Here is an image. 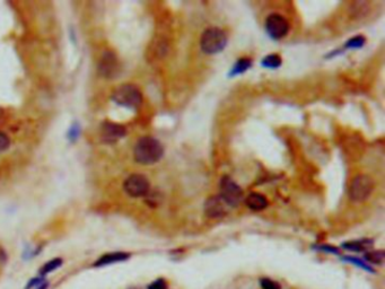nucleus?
I'll list each match as a JSON object with an SVG mask.
<instances>
[{
  "label": "nucleus",
  "instance_id": "nucleus-1",
  "mask_svg": "<svg viewBox=\"0 0 385 289\" xmlns=\"http://www.w3.org/2000/svg\"><path fill=\"white\" fill-rule=\"evenodd\" d=\"M164 154L163 146L153 137L140 138L133 149V156L137 163L143 165H152L157 163Z\"/></svg>",
  "mask_w": 385,
  "mask_h": 289
},
{
  "label": "nucleus",
  "instance_id": "nucleus-2",
  "mask_svg": "<svg viewBox=\"0 0 385 289\" xmlns=\"http://www.w3.org/2000/svg\"><path fill=\"white\" fill-rule=\"evenodd\" d=\"M227 44V35L223 30L210 28L202 33L200 45L207 55H215L224 50Z\"/></svg>",
  "mask_w": 385,
  "mask_h": 289
},
{
  "label": "nucleus",
  "instance_id": "nucleus-3",
  "mask_svg": "<svg viewBox=\"0 0 385 289\" xmlns=\"http://www.w3.org/2000/svg\"><path fill=\"white\" fill-rule=\"evenodd\" d=\"M112 98L117 104L130 109L138 108L143 102V95L139 88L131 84H124L116 88Z\"/></svg>",
  "mask_w": 385,
  "mask_h": 289
},
{
  "label": "nucleus",
  "instance_id": "nucleus-4",
  "mask_svg": "<svg viewBox=\"0 0 385 289\" xmlns=\"http://www.w3.org/2000/svg\"><path fill=\"white\" fill-rule=\"evenodd\" d=\"M374 189V182L367 175H357L349 188V198L352 202H364L369 198Z\"/></svg>",
  "mask_w": 385,
  "mask_h": 289
},
{
  "label": "nucleus",
  "instance_id": "nucleus-5",
  "mask_svg": "<svg viewBox=\"0 0 385 289\" xmlns=\"http://www.w3.org/2000/svg\"><path fill=\"white\" fill-rule=\"evenodd\" d=\"M243 196L241 188L234 182L231 177L224 176L221 181V194L219 197L223 199L228 207H235L240 203Z\"/></svg>",
  "mask_w": 385,
  "mask_h": 289
},
{
  "label": "nucleus",
  "instance_id": "nucleus-6",
  "mask_svg": "<svg viewBox=\"0 0 385 289\" xmlns=\"http://www.w3.org/2000/svg\"><path fill=\"white\" fill-rule=\"evenodd\" d=\"M123 189L130 197H144L149 192V182L142 174H132L124 181Z\"/></svg>",
  "mask_w": 385,
  "mask_h": 289
},
{
  "label": "nucleus",
  "instance_id": "nucleus-7",
  "mask_svg": "<svg viewBox=\"0 0 385 289\" xmlns=\"http://www.w3.org/2000/svg\"><path fill=\"white\" fill-rule=\"evenodd\" d=\"M265 30L268 34L274 40L283 39L287 35L289 31V24L284 16L279 14H271L265 19Z\"/></svg>",
  "mask_w": 385,
  "mask_h": 289
},
{
  "label": "nucleus",
  "instance_id": "nucleus-8",
  "mask_svg": "<svg viewBox=\"0 0 385 289\" xmlns=\"http://www.w3.org/2000/svg\"><path fill=\"white\" fill-rule=\"evenodd\" d=\"M205 213L209 218H223L228 213V206L219 196H215L206 201Z\"/></svg>",
  "mask_w": 385,
  "mask_h": 289
},
{
  "label": "nucleus",
  "instance_id": "nucleus-9",
  "mask_svg": "<svg viewBox=\"0 0 385 289\" xmlns=\"http://www.w3.org/2000/svg\"><path fill=\"white\" fill-rule=\"evenodd\" d=\"M127 131L121 124L114 122H104L102 124V138L105 143H116L126 136Z\"/></svg>",
  "mask_w": 385,
  "mask_h": 289
},
{
  "label": "nucleus",
  "instance_id": "nucleus-10",
  "mask_svg": "<svg viewBox=\"0 0 385 289\" xmlns=\"http://www.w3.org/2000/svg\"><path fill=\"white\" fill-rule=\"evenodd\" d=\"M119 62L117 57L112 52H105L100 61V72L103 76L111 78L118 73Z\"/></svg>",
  "mask_w": 385,
  "mask_h": 289
},
{
  "label": "nucleus",
  "instance_id": "nucleus-11",
  "mask_svg": "<svg viewBox=\"0 0 385 289\" xmlns=\"http://www.w3.org/2000/svg\"><path fill=\"white\" fill-rule=\"evenodd\" d=\"M130 257V254L126 252H112V253H106L102 255L100 259H97L94 264V267H105L108 265L118 264V262L127 261Z\"/></svg>",
  "mask_w": 385,
  "mask_h": 289
},
{
  "label": "nucleus",
  "instance_id": "nucleus-12",
  "mask_svg": "<svg viewBox=\"0 0 385 289\" xmlns=\"http://www.w3.org/2000/svg\"><path fill=\"white\" fill-rule=\"evenodd\" d=\"M245 203L251 210H254V212H260V210H263L267 208L268 200H267V198H265L261 193H251V194H249L248 198L245 199Z\"/></svg>",
  "mask_w": 385,
  "mask_h": 289
},
{
  "label": "nucleus",
  "instance_id": "nucleus-13",
  "mask_svg": "<svg viewBox=\"0 0 385 289\" xmlns=\"http://www.w3.org/2000/svg\"><path fill=\"white\" fill-rule=\"evenodd\" d=\"M372 245V241L368 240H362V241H351V242H347V243H343V248L346 250L349 251H355V252H361L364 251L365 249L369 248Z\"/></svg>",
  "mask_w": 385,
  "mask_h": 289
},
{
  "label": "nucleus",
  "instance_id": "nucleus-14",
  "mask_svg": "<svg viewBox=\"0 0 385 289\" xmlns=\"http://www.w3.org/2000/svg\"><path fill=\"white\" fill-rule=\"evenodd\" d=\"M61 266H62V259H60V257H56V259H52V260L46 262L45 265H43L42 267H41V269H40L41 276L48 275V273H50L52 271H56L57 269H59V268Z\"/></svg>",
  "mask_w": 385,
  "mask_h": 289
},
{
  "label": "nucleus",
  "instance_id": "nucleus-15",
  "mask_svg": "<svg viewBox=\"0 0 385 289\" xmlns=\"http://www.w3.org/2000/svg\"><path fill=\"white\" fill-rule=\"evenodd\" d=\"M365 260L373 265H382L384 262V252L383 251H373L367 252L365 254Z\"/></svg>",
  "mask_w": 385,
  "mask_h": 289
},
{
  "label": "nucleus",
  "instance_id": "nucleus-16",
  "mask_svg": "<svg viewBox=\"0 0 385 289\" xmlns=\"http://www.w3.org/2000/svg\"><path fill=\"white\" fill-rule=\"evenodd\" d=\"M262 65L265 68H272L273 69V68H277L282 65V59H280V57L278 55H270L264 58Z\"/></svg>",
  "mask_w": 385,
  "mask_h": 289
},
{
  "label": "nucleus",
  "instance_id": "nucleus-17",
  "mask_svg": "<svg viewBox=\"0 0 385 289\" xmlns=\"http://www.w3.org/2000/svg\"><path fill=\"white\" fill-rule=\"evenodd\" d=\"M251 67V60L249 59H241L235 65V68H234L232 71V75H236V73H242L243 71L248 70V68Z\"/></svg>",
  "mask_w": 385,
  "mask_h": 289
},
{
  "label": "nucleus",
  "instance_id": "nucleus-18",
  "mask_svg": "<svg viewBox=\"0 0 385 289\" xmlns=\"http://www.w3.org/2000/svg\"><path fill=\"white\" fill-rule=\"evenodd\" d=\"M364 43H365V39L360 35L352 38L350 41H348L347 46L348 48H361V46L364 45Z\"/></svg>",
  "mask_w": 385,
  "mask_h": 289
},
{
  "label": "nucleus",
  "instance_id": "nucleus-19",
  "mask_svg": "<svg viewBox=\"0 0 385 289\" xmlns=\"http://www.w3.org/2000/svg\"><path fill=\"white\" fill-rule=\"evenodd\" d=\"M261 287L262 289H282V286L278 282H276L271 279H261Z\"/></svg>",
  "mask_w": 385,
  "mask_h": 289
},
{
  "label": "nucleus",
  "instance_id": "nucleus-20",
  "mask_svg": "<svg viewBox=\"0 0 385 289\" xmlns=\"http://www.w3.org/2000/svg\"><path fill=\"white\" fill-rule=\"evenodd\" d=\"M345 260L349 261V262H352L353 265H356V266H358V267H361V268H363V269H365V270H367V271H369V272H373V269H372V268H369L366 264H364V262H362L361 260L356 259V257L346 256V257H345Z\"/></svg>",
  "mask_w": 385,
  "mask_h": 289
},
{
  "label": "nucleus",
  "instance_id": "nucleus-21",
  "mask_svg": "<svg viewBox=\"0 0 385 289\" xmlns=\"http://www.w3.org/2000/svg\"><path fill=\"white\" fill-rule=\"evenodd\" d=\"M147 289H168V283H166V281L164 279H157L153 281L150 285L147 287Z\"/></svg>",
  "mask_w": 385,
  "mask_h": 289
},
{
  "label": "nucleus",
  "instance_id": "nucleus-22",
  "mask_svg": "<svg viewBox=\"0 0 385 289\" xmlns=\"http://www.w3.org/2000/svg\"><path fill=\"white\" fill-rule=\"evenodd\" d=\"M9 144H10V141H9L8 136L0 131V151L7 149L9 147Z\"/></svg>",
  "mask_w": 385,
  "mask_h": 289
},
{
  "label": "nucleus",
  "instance_id": "nucleus-23",
  "mask_svg": "<svg viewBox=\"0 0 385 289\" xmlns=\"http://www.w3.org/2000/svg\"><path fill=\"white\" fill-rule=\"evenodd\" d=\"M44 281V278L43 277H39V278H34V279L30 280V282L26 285L25 289H32V288H36L41 286Z\"/></svg>",
  "mask_w": 385,
  "mask_h": 289
},
{
  "label": "nucleus",
  "instance_id": "nucleus-24",
  "mask_svg": "<svg viewBox=\"0 0 385 289\" xmlns=\"http://www.w3.org/2000/svg\"><path fill=\"white\" fill-rule=\"evenodd\" d=\"M321 250H324L327 252H334V253H338V250L336 248H332V246H322Z\"/></svg>",
  "mask_w": 385,
  "mask_h": 289
},
{
  "label": "nucleus",
  "instance_id": "nucleus-25",
  "mask_svg": "<svg viewBox=\"0 0 385 289\" xmlns=\"http://www.w3.org/2000/svg\"><path fill=\"white\" fill-rule=\"evenodd\" d=\"M48 286H49V283H48V282H43L42 285L39 286V287H36V288H34V289H46V288H48Z\"/></svg>",
  "mask_w": 385,
  "mask_h": 289
}]
</instances>
